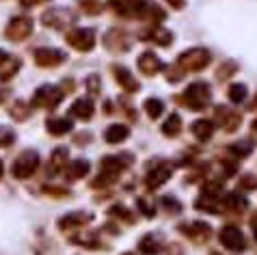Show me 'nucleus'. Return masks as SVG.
<instances>
[{"label": "nucleus", "mask_w": 257, "mask_h": 255, "mask_svg": "<svg viewBox=\"0 0 257 255\" xmlns=\"http://www.w3.org/2000/svg\"><path fill=\"white\" fill-rule=\"evenodd\" d=\"M212 100V89L208 82L203 80H195L188 84V89L184 91L182 95L175 97V102H180L182 106H188L192 110H203L205 106L210 104Z\"/></svg>", "instance_id": "f257e3e1"}, {"label": "nucleus", "mask_w": 257, "mask_h": 255, "mask_svg": "<svg viewBox=\"0 0 257 255\" xmlns=\"http://www.w3.org/2000/svg\"><path fill=\"white\" fill-rule=\"evenodd\" d=\"M212 61V54L210 50H205V48L197 46V48H190V50L182 52L180 56H177V67H182L184 72H201V69H205L210 65Z\"/></svg>", "instance_id": "f03ea898"}, {"label": "nucleus", "mask_w": 257, "mask_h": 255, "mask_svg": "<svg viewBox=\"0 0 257 255\" xmlns=\"http://www.w3.org/2000/svg\"><path fill=\"white\" fill-rule=\"evenodd\" d=\"M65 41L78 52H91L95 48V31L93 28L74 26L65 33Z\"/></svg>", "instance_id": "7ed1b4c3"}, {"label": "nucleus", "mask_w": 257, "mask_h": 255, "mask_svg": "<svg viewBox=\"0 0 257 255\" xmlns=\"http://www.w3.org/2000/svg\"><path fill=\"white\" fill-rule=\"evenodd\" d=\"M37 167H39V154L33 150H26L16 158L11 173H13V178H18V180H26L37 171Z\"/></svg>", "instance_id": "20e7f679"}, {"label": "nucleus", "mask_w": 257, "mask_h": 255, "mask_svg": "<svg viewBox=\"0 0 257 255\" xmlns=\"http://www.w3.org/2000/svg\"><path fill=\"white\" fill-rule=\"evenodd\" d=\"M33 18H28V16H16L13 20H9V24H7L5 28V37L9 39V41H24L31 37V33H33Z\"/></svg>", "instance_id": "39448f33"}, {"label": "nucleus", "mask_w": 257, "mask_h": 255, "mask_svg": "<svg viewBox=\"0 0 257 255\" xmlns=\"http://www.w3.org/2000/svg\"><path fill=\"white\" fill-rule=\"evenodd\" d=\"M63 100V91L59 87H52V84H44L35 91L33 95V106L37 108H46V110H54L56 106Z\"/></svg>", "instance_id": "423d86ee"}, {"label": "nucleus", "mask_w": 257, "mask_h": 255, "mask_svg": "<svg viewBox=\"0 0 257 255\" xmlns=\"http://www.w3.org/2000/svg\"><path fill=\"white\" fill-rule=\"evenodd\" d=\"M214 121L223 132H235L242 123V115L227 106H214Z\"/></svg>", "instance_id": "0eeeda50"}, {"label": "nucleus", "mask_w": 257, "mask_h": 255, "mask_svg": "<svg viewBox=\"0 0 257 255\" xmlns=\"http://www.w3.org/2000/svg\"><path fill=\"white\" fill-rule=\"evenodd\" d=\"M218 240H220V244H223L227 251L242 253V251L246 249L244 233H242L238 227H233V225H227V227L220 229V233H218Z\"/></svg>", "instance_id": "6e6552de"}, {"label": "nucleus", "mask_w": 257, "mask_h": 255, "mask_svg": "<svg viewBox=\"0 0 257 255\" xmlns=\"http://www.w3.org/2000/svg\"><path fill=\"white\" fill-rule=\"evenodd\" d=\"M132 165V156L130 154H121V156H106L102 158V173L108 178H119L127 167Z\"/></svg>", "instance_id": "1a4fd4ad"}, {"label": "nucleus", "mask_w": 257, "mask_h": 255, "mask_svg": "<svg viewBox=\"0 0 257 255\" xmlns=\"http://www.w3.org/2000/svg\"><path fill=\"white\" fill-rule=\"evenodd\" d=\"M33 56L39 67H59L63 61H67V54L56 48H37Z\"/></svg>", "instance_id": "9d476101"}, {"label": "nucleus", "mask_w": 257, "mask_h": 255, "mask_svg": "<svg viewBox=\"0 0 257 255\" xmlns=\"http://www.w3.org/2000/svg\"><path fill=\"white\" fill-rule=\"evenodd\" d=\"M171 175H173V167H171V162H158V165H154L152 169H149L147 178H145V184L147 188H160L164 182H167Z\"/></svg>", "instance_id": "9b49d317"}, {"label": "nucleus", "mask_w": 257, "mask_h": 255, "mask_svg": "<svg viewBox=\"0 0 257 255\" xmlns=\"http://www.w3.org/2000/svg\"><path fill=\"white\" fill-rule=\"evenodd\" d=\"M180 231H182L186 238L195 240V242H208L210 236H212V227H210L208 223H201V221L182 223V225H180Z\"/></svg>", "instance_id": "f8f14e48"}, {"label": "nucleus", "mask_w": 257, "mask_h": 255, "mask_svg": "<svg viewBox=\"0 0 257 255\" xmlns=\"http://www.w3.org/2000/svg\"><path fill=\"white\" fill-rule=\"evenodd\" d=\"M139 37L145 41H154V44H158V46H169L171 41H173V33L167 31V28L160 24H149L147 28H143L139 33Z\"/></svg>", "instance_id": "ddd939ff"}, {"label": "nucleus", "mask_w": 257, "mask_h": 255, "mask_svg": "<svg viewBox=\"0 0 257 255\" xmlns=\"http://www.w3.org/2000/svg\"><path fill=\"white\" fill-rule=\"evenodd\" d=\"M110 72L115 74V80H117V84L121 89L125 91V93H137V91L141 89V84H139V80L132 76V72L127 67H123V65H110Z\"/></svg>", "instance_id": "4468645a"}, {"label": "nucleus", "mask_w": 257, "mask_h": 255, "mask_svg": "<svg viewBox=\"0 0 257 255\" xmlns=\"http://www.w3.org/2000/svg\"><path fill=\"white\" fill-rule=\"evenodd\" d=\"M104 46L108 48L110 52H127L130 50V39H127V35L123 31L112 28V31L104 35Z\"/></svg>", "instance_id": "2eb2a0df"}, {"label": "nucleus", "mask_w": 257, "mask_h": 255, "mask_svg": "<svg viewBox=\"0 0 257 255\" xmlns=\"http://www.w3.org/2000/svg\"><path fill=\"white\" fill-rule=\"evenodd\" d=\"M71 20H74V16L65 9H48L41 16V24L48 28H65Z\"/></svg>", "instance_id": "dca6fc26"}, {"label": "nucleus", "mask_w": 257, "mask_h": 255, "mask_svg": "<svg viewBox=\"0 0 257 255\" xmlns=\"http://www.w3.org/2000/svg\"><path fill=\"white\" fill-rule=\"evenodd\" d=\"M93 221V214H89V212H71V214H65L59 221V227L63 231H69V229H76V227H82V225H87Z\"/></svg>", "instance_id": "f3484780"}, {"label": "nucleus", "mask_w": 257, "mask_h": 255, "mask_svg": "<svg viewBox=\"0 0 257 255\" xmlns=\"http://www.w3.org/2000/svg\"><path fill=\"white\" fill-rule=\"evenodd\" d=\"M162 61L158 59V56H156L154 52H143L141 56H139V69L145 76H156L158 72H162Z\"/></svg>", "instance_id": "a211bd4d"}, {"label": "nucleus", "mask_w": 257, "mask_h": 255, "mask_svg": "<svg viewBox=\"0 0 257 255\" xmlns=\"http://www.w3.org/2000/svg\"><path fill=\"white\" fill-rule=\"evenodd\" d=\"M93 110H95V106H93V100H91V97H80V100H76L69 108L71 115L82 119V121H89V119L93 117Z\"/></svg>", "instance_id": "6ab92c4d"}, {"label": "nucleus", "mask_w": 257, "mask_h": 255, "mask_svg": "<svg viewBox=\"0 0 257 255\" xmlns=\"http://www.w3.org/2000/svg\"><path fill=\"white\" fill-rule=\"evenodd\" d=\"M127 137H130V130H127V125H123V123H112L106 128V132H104V141L110 145L123 143Z\"/></svg>", "instance_id": "aec40b11"}, {"label": "nucleus", "mask_w": 257, "mask_h": 255, "mask_svg": "<svg viewBox=\"0 0 257 255\" xmlns=\"http://www.w3.org/2000/svg\"><path fill=\"white\" fill-rule=\"evenodd\" d=\"M46 128L54 137H63V134H67L71 128H74V121H71L69 117H50L46 121Z\"/></svg>", "instance_id": "412c9836"}, {"label": "nucleus", "mask_w": 257, "mask_h": 255, "mask_svg": "<svg viewBox=\"0 0 257 255\" xmlns=\"http://www.w3.org/2000/svg\"><path fill=\"white\" fill-rule=\"evenodd\" d=\"M190 132H192V137H195L197 141L205 143V141H210L212 134H214V123L208 121V119H197V121L190 125Z\"/></svg>", "instance_id": "4be33fe9"}, {"label": "nucleus", "mask_w": 257, "mask_h": 255, "mask_svg": "<svg viewBox=\"0 0 257 255\" xmlns=\"http://www.w3.org/2000/svg\"><path fill=\"white\" fill-rule=\"evenodd\" d=\"M220 201H223V210L231 212V214H242V212L248 208V201L244 199V197H240L238 193H229L225 199H220Z\"/></svg>", "instance_id": "5701e85b"}, {"label": "nucleus", "mask_w": 257, "mask_h": 255, "mask_svg": "<svg viewBox=\"0 0 257 255\" xmlns=\"http://www.w3.org/2000/svg\"><path fill=\"white\" fill-rule=\"evenodd\" d=\"M20 67H22V61L16 59V56H5L3 61H0V80H11L13 76L20 72Z\"/></svg>", "instance_id": "b1692460"}, {"label": "nucleus", "mask_w": 257, "mask_h": 255, "mask_svg": "<svg viewBox=\"0 0 257 255\" xmlns=\"http://www.w3.org/2000/svg\"><path fill=\"white\" fill-rule=\"evenodd\" d=\"M160 249H162V242H160L158 236H154V233H145L139 242V251L145 253V255H158Z\"/></svg>", "instance_id": "393cba45"}, {"label": "nucleus", "mask_w": 257, "mask_h": 255, "mask_svg": "<svg viewBox=\"0 0 257 255\" xmlns=\"http://www.w3.org/2000/svg\"><path fill=\"white\" fill-rule=\"evenodd\" d=\"M87 173H89V162H87V160H74V162H69V165L65 167V178H67L69 182L80 180V178H84Z\"/></svg>", "instance_id": "a878e982"}, {"label": "nucleus", "mask_w": 257, "mask_h": 255, "mask_svg": "<svg viewBox=\"0 0 257 255\" xmlns=\"http://www.w3.org/2000/svg\"><path fill=\"white\" fill-rule=\"evenodd\" d=\"M67 158H69L67 147H56L52 156H50V173H59L61 169H65Z\"/></svg>", "instance_id": "bb28decb"}, {"label": "nucleus", "mask_w": 257, "mask_h": 255, "mask_svg": "<svg viewBox=\"0 0 257 255\" xmlns=\"http://www.w3.org/2000/svg\"><path fill=\"white\" fill-rule=\"evenodd\" d=\"M197 210H205V212H212V214H218V212H223V201L216 199V197H210V195H201L197 199Z\"/></svg>", "instance_id": "cd10ccee"}, {"label": "nucleus", "mask_w": 257, "mask_h": 255, "mask_svg": "<svg viewBox=\"0 0 257 255\" xmlns=\"http://www.w3.org/2000/svg\"><path fill=\"white\" fill-rule=\"evenodd\" d=\"M162 134H164V137H169V139H175V137H180V134H182V117L177 115V112H173V115L164 121Z\"/></svg>", "instance_id": "c85d7f7f"}, {"label": "nucleus", "mask_w": 257, "mask_h": 255, "mask_svg": "<svg viewBox=\"0 0 257 255\" xmlns=\"http://www.w3.org/2000/svg\"><path fill=\"white\" fill-rule=\"evenodd\" d=\"M227 95H229V102L240 104L246 100L248 89H246V84H242V82H233V84H229V89H227Z\"/></svg>", "instance_id": "c756f323"}, {"label": "nucleus", "mask_w": 257, "mask_h": 255, "mask_svg": "<svg viewBox=\"0 0 257 255\" xmlns=\"http://www.w3.org/2000/svg\"><path fill=\"white\" fill-rule=\"evenodd\" d=\"M143 108H145V112L152 119H158L162 112H164V102L158 100V97H149V100L143 102Z\"/></svg>", "instance_id": "7c9ffc66"}, {"label": "nucleus", "mask_w": 257, "mask_h": 255, "mask_svg": "<svg viewBox=\"0 0 257 255\" xmlns=\"http://www.w3.org/2000/svg\"><path fill=\"white\" fill-rule=\"evenodd\" d=\"M108 216H112V218H119V221H123V223H127V225H132V223H134V214H132V212L125 208L123 203L112 205V208L108 210Z\"/></svg>", "instance_id": "2f4dec72"}, {"label": "nucleus", "mask_w": 257, "mask_h": 255, "mask_svg": "<svg viewBox=\"0 0 257 255\" xmlns=\"http://www.w3.org/2000/svg\"><path fill=\"white\" fill-rule=\"evenodd\" d=\"M253 152V147H251V143H248V141H242V143H233V145H229L227 147V154L229 156H233L235 160H242V158H246L248 154Z\"/></svg>", "instance_id": "473e14b6"}, {"label": "nucleus", "mask_w": 257, "mask_h": 255, "mask_svg": "<svg viewBox=\"0 0 257 255\" xmlns=\"http://www.w3.org/2000/svg\"><path fill=\"white\" fill-rule=\"evenodd\" d=\"M78 5L82 7V11L87 13V16H99V13L104 11L102 0H78Z\"/></svg>", "instance_id": "72a5a7b5"}, {"label": "nucleus", "mask_w": 257, "mask_h": 255, "mask_svg": "<svg viewBox=\"0 0 257 255\" xmlns=\"http://www.w3.org/2000/svg\"><path fill=\"white\" fill-rule=\"evenodd\" d=\"M235 72H238V63L223 61V65L216 69V78H218V80H227V78H231Z\"/></svg>", "instance_id": "f704fd0d"}, {"label": "nucleus", "mask_w": 257, "mask_h": 255, "mask_svg": "<svg viewBox=\"0 0 257 255\" xmlns=\"http://www.w3.org/2000/svg\"><path fill=\"white\" fill-rule=\"evenodd\" d=\"M238 188H242V190H255V188H257V175H253V173L240 175Z\"/></svg>", "instance_id": "c9c22d12"}, {"label": "nucleus", "mask_w": 257, "mask_h": 255, "mask_svg": "<svg viewBox=\"0 0 257 255\" xmlns=\"http://www.w3.org/2000/svg\"><path fill=\"white\" fill-rule=\"evenodd\" d=\"M162 208L171 212V214H180L182 212V203L175 199V197H162Z\"/></svg>", "instance_id": "e433bc0d"}, {"label": "nucleus", "mask_w": 257, "mask_h": 255, "mask_svg": "<svg viewBox=\"0 0 257 255\" xmlns=\"http://www.w3.org/2000/svg\"><path fill=\"white\" fill-rule=\"evenodd\" d=\"M11 117L13 119H20V121H24V119L28 117V106L24 102H16L11 106Z\"/></svg>", "instance_id": "4c0bfd02"}, {"label": "nucleus", "mask_w": 257, "mask_h": 255, "mask_svg": "<svg viewBox=\"0 0 257 255\" xmlns=\"http://www.w3.org/2000/svg\"><path fill=\"white\" fill-rule=\"evenodd\" d=\"M184 76H186V72H184L182 67H177V65L167 67V80H169V82H180Z\"/></svg>", "instance_id": "58836bf2"}, {"label": "nucleus", "mask_w": 257, "mask_h": 255, "mask_svg": "<svg viewBox=\"0 0 257 255\" xmlns=\"http://www.w3.org/2000/svg\"><path fill=\"white\" fill-rule=\"evenodd\" d=\"M137 205H139V210H141L147 218H154V216H156V208H154V205H149V203H147L145 197H139V199H137Z\"/></svg>", "instance_id": "ea45409f"}, {"label": "nucleus", "mask_w": 257, "mask_h": 255, "mask_svg": "<svg viewBox=\"0 0 257 255\" xmlns=\"http://www.w3.org/2000/svg\"><path fill=\"white\" fill-rule=\"evenodd\" d=\"M87 91L91 95H97L99 91H102V84H99V78L95 76V74H91L89 78H87Z\"/></svg>", "instance_id": "a19ab883"}, {"label": "nucleus", "mask_w": 257, "mask_h": 255, "mask_svg": "<svg viewBox=\"0 0 257 255\" xmlns=\"http://www.w3.org/2000/svg\"><path fill=\"white\" fill-rule=\"evenodd\" d=\"M13 141H16V134H13V130H9V128H0V147L11 145Z\"/></svg>", "instance_id": "79ce46f5"}, {"label": "nucleus", "mask_w": 257, "mask_h": 255, "mask_svg": "<svg viewBox=\"0 0 257 255\" xmlns=\"http://www.w3.org/2000/svg\"><path fill=\"white\" fill-rule=\"evenodd\" d=\"M167 3L171 5V9H177V11H182L186 7V0H167Z\"/></svg>", "instance_id": "37998d69"}, {"label": "nucleus", "mask_w": 257, "mask_h": 255, "mask_svg": "<svg viewBox=\"0 0 257 255\" xmlns=\"http://www.w3.org/2000/svg\"><path fill=\"white\" fill-rule=\"evenodd\" d=\"M41 3H48V0H20V5L22 7H37V5H41Z\"/></svg>", "instance_id": "c03bdc74"}, {"label": "nucleus", "mask_w": 257, "mask_h": 255, "mask_svg": "<svg viewBox=\"0 0 257 255\" xmlns=\"http://www.w3.org/2000/svg\"><path fill=\"white\" fill-rule=\"evenodd\" d=\"M169 255H184L182 246H180V244H171V246H169Z\"/></svg>", "instance_id": "a18cd8bd"}, {"label": "nucleus", "mask_w": 257, "mask_h": 255, "mask_svg": "<svg viewBox=\"0 0 257 255\" xmlns=\"http://www.w3.org/2000/svg\"><path fill=\"white\" fill-rule=\"evenodd\" d=\"M121 3H123V5H127V9H132V7H134V5H139L141 0H121Z\"/></svg>", "instance_id": "49530a36"}, {"label": "nucleus", "mask_w": 257, "mask_h": 255, "mask_svg": "<svg viewBox=\"0 0 257 255\" xmlns=\"http://www.w3.org/2000/svg\"><path fill=\"white\" fill-rule=\"evenodd\" d=\"M248 110H257V95L253 97V102L248 104Z\"/></svg>", "instance_id": "de8ad7c7"}, {"label": "nucleus", "mask_w": 257, "mask_h": 255, "mask_svg": "<svg viewBox=\"0 0 257 255\" xmlns=\"http://www.w3.org/2000/svg\"><path fill=\"white\" fill-rule=\"evenodd\" d=\"M5 100H7V91L0 89V102H5Z\"/></svg>", "instance_id": "09e8293b"}, {"label": "nucleus", "mask_w": 257, "mask_h": 255, "mask_svg": "<svg viewBox=\"0 0 257 255\" xmlns=\"http://www.w3.org/2000/svg\"><path fill=\"white\" fill-rule=\"evenodd\" d=\"M251 225H253V229H255V240H257V218H253Z\"/></svg>", "instance_id": "8fccbe9b"}, {"label": "nucleus", "mask_w": 257, "mask_h": 255, "mask_svg": "<svg viewBox=\"0 0 257 255\" xmlns=\"http://www.w3.org/2000/svg\"><path fill=\"white\" fill-rule=\"evenodd\" d=\"M3 173H5V167H3V160H0V178H3Z\"/></svg>", "instance_id": "3c124183"}, {"label": "nucleus", "mask_w": 257, "mask_h": 255, "mask_svg": "<svg viewBox=\"0 0 257 255\" xmlns=\"http://www.w3.org/2000/svg\"><path fill=\"white\" fill-rule=\"evenodd\" d=\"M251 128H253V130L257 132V119H253V123H251Z\"/></svg>", "instance_id": "603ef678"}, {"label": "nucleus", "mask_w": 257, "mask_h": 255, "mask_svg": "<svg viewBox=\"0 0 257 255\" xmlns=\"http://www.w3.org/2000/svg\"><path fill=\"white\" fill-rule=\"evenodd\" d=\"M5 56H7V54H5L3 50H0V61H3V59H5Z\"/></svg>", "instance_id": "864d4df0"}, {"label": "nucleus", "mask_w": 257, "mask_h": 255, "mask_svg": "<svg viewBox=\"0 0 257 255\" xmlns=\"http://www.w3.org/2000/svg\"><path fill=\"white\" fill-rule=\"evenodd\" d=\"M123 255H137V253H123Z\"/></svg>", "instance_id": "5fc2aeb1"}, {"label": "nucleus", "mask_w": 257, "mask_h": 255, "mask_svg": "<svg viewBox=\"0 0 257 255\" xmlns=\"http://www.w3.org/2000/svg\"><path fill=\"white\" fill-rule=\"evenodd\" d=\"M212 255H220V253H212Z\"/></svg>", "instance_id": "6e6d98bb"}]
</instances>
